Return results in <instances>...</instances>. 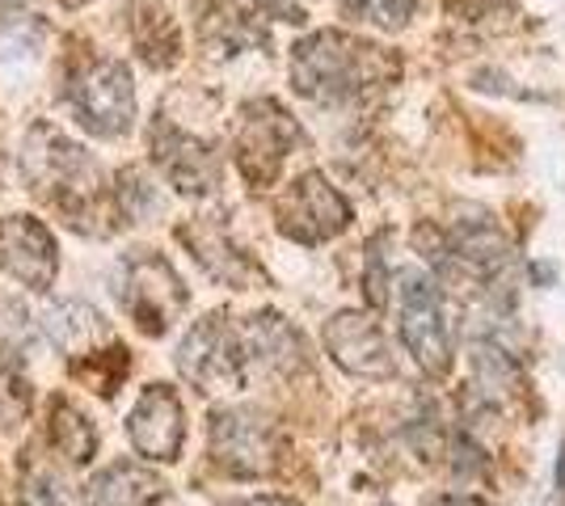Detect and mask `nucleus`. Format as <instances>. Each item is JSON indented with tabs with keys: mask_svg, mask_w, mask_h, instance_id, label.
<instances>
[{
	"mask_svg": "<svg viewBox=\"0 0 565 506\" xmlns=\"http://www.w3.org/2000/svg\"><path fill=\"white\" fill-rule=\"evenodd\" d=\"M122 309L136 316L143 334L161 337L186 309V288L161 254H136L122 262Z\"/></svg>",
	"mask_w": 565,
	"mask_h": 506,
	"instance_id": "20e7f679",
	"label": "nucleus"
},
{
	"mask_svg": "<svg viewBox=\"0 0 565 506\" xmlns=\"http://www.w3.org/2000/svg\"><path fill=\"white\" fill-rule=\"evenodd\" d=\"M127 372H131V355H127V346H106V351H97V355H81V359L72 363V376L81 380V385H89L97 397H115L118 385L127 380Z\"/></svg>",
	"mask_w": 565,
	"mask_h": 506,
	"instance_id": "a211bd4d",
	"label": "nucleus"
},
{
	"mask_svg": "<svg viewBox=\"0 0 565 506\" xmlns=\"http://www.w3.org/2000/svg\"><path fill=\"white\" fill-rule=\"evenodd\" d=\"M351 224V203L330 186L326 173H305L279 203V228L291 241H330Z\"/></svg>",
	"mask_w": 565,
	"mask_h": 506,
	"instance_id": "6e6552de",
	"label": "nucleus"
},
{
	"mask_svg": "<svg viewBox=\"0 0 565 506\" xmlns=\"http://www.w3.org/2000/svg\"><path fill=\"white\" fill-rule=\"evenodd\" d=\"M131 443L140 448V456L148 460H178L182 439H186V410L178 401V392L166 385H152L140 397V406L127 422Z\"/></svg>",
	"mask_w": 565,
	"mask_h": 506,
	"instance_id": "f8f14e48",
	"label": "nucleus"
},
{
	"mask_svg": "<svg viewBox=\"0 0 565 506\" xmlns=\"http://www.w3.org/2000/svg\"><path fill=\"white\" fill-rule=\"evenodd\" d=\"M0 270L18 279L30 291H47L60 270V249L47 224L34 216H9L0 219Z\"/></svg>",
	"mask_w": 565,
	"mask_h": 506,
	"instance_id": "9d476101",
	"label": "nucleus"
},
{
	"mask_svg": "<svg viewBox=\"0 0 565 506\" xmlns=\"http://www.w3.org/2000/svg\"><path fill=\"white\" fill-rule=\"evenodd\" d=\"M178 372L203 392L236 388L245 376V355L236 351V337L220 316H203L178 346Z\"/></svg>",
	"mask_w": 565,
	"mask_h": 506,
	"instance_id": "1a4fd4ad",
	"label": "nucleus"
},
{
	"mask_svg": "<svg viewBox=\"0 0 565 506\" xmlns=\"http://www.w3.org/2000/svg\"><path fill=\"white\" fill-rule=\"evenodd\" d=\"M266 18H279V22H291V25H300L305 22V9L296 4V0H254Z\"/></svg>",
	"mask_w": 565,
	"mask_h": 506,
	"instance_id": "bb28decb",
	"label": "nucleus"
},
{
	"mask_svg": "<svg viewBox=\"0 0 565 506\" xmlns=\"http://www.w3.org/2000/svg\"><path fill=\"white\" fill-rule=\"evenodd\" d=\"M435 506H486L481 498H472V494H448V498H439Z\"/></svg>",
	"mask_w": 565,
	"mask_h": 506,
	"instance_id": "cd10ccee",
	"label": "nucleus"
},
{
	"mask_svg": "<svg viewBox=\"0 0 565 506\" xmlns=\"http://www.w3.org/2000/svg\"><path fill=\"white\" fill-rule=\"evenodd\" d=\"M118 198H127L131 216H143L148 207H157V198H152V191H140V169H127V173H122V186H118Z\"/></svg>",
	"mask_w": 565,
	"mask_h": 506,
	"instance_id": "a878e982",
	"label": "nucleus"
},
{
	"mask_svg": "<svg viewBox=\"0 0 565 506\" xmlns=\"http://www.w3.org/2000/svg\"><path fill=\"white\" fill-rule=\"evenodd\" d=\"M245 355H254L266 367H291L300 355V337L291 334V325H282L275 313H262L245 325Z\"/></svg>",
	"mask_w": 565,
	"mask_h": 506,
	"instance_id": "dca6fc26",
	"label": "nucleus"
},
{
	"mask_svg": "<svg viewBox=\"0 0 565 506\" xmlns=\"http://www.w3.org/2000/svg\"><path fill=\"white\" fill-rule=\"evenodd\" d=\"M397 316H401V342L418 359L423 372L444 376L451 367V342L439 309V291L423 270H401L397 274Z\"/></svg>",
	"mask_w": 565,
	"mask_h": 506,
	"instance_id": "7ed1b4c3",
	"label": "nucleus"
},
{
	"mask_svg": "<svg viewBox=\"0 0 565 506\" xmlns=\"http://www.w3.org/2000/svg\"><path fill=\"white\" fill-rule=\"evenodd\" d=\"M72 110H76L81 127L102 140L127 136L131 119H136V85H131L127 64H118V60L94 64L72 89Z\"/></svg>",
	"mask_w": 565,
	"mask_h": 506,
	"instance_id": "423d86ee",
	"label": "nucleus"
},
{
	"mask_svg": "<svg viewBox=\"0 0 565 506\" xmlns=\"http://www.w3.org/2000/svg\"><path fill=\"white\" fill-rule=\"evenodd\" d=\"M18 503L22 506H72V494L60 485L55 473L47 469H39V464H30L22 477V494H18Z\"/></svg>",
	"mask_w": 565,
	"mask_h": 506,
	"instance_id": "b1692460",
	"label": "nucleus"
},
{
	"mask_svg": "<svg viewBox=\"0 0 565 506\" xmlns=\"http://www.w3.org/2000/svg\"><path fill=\"white\" fill-rule=\"evenodd\" d=\"M30 346V321L25 309L13 304L9 295H0V355H22Z\"/></svg>",
	"mask_w": 565,
	"mask_h": 506,
	"instance_id": "393cba45",
	"label": "nucleus"
},
{
	"mask_svg": "<svg viewBox=\"0 0 565 506\" xmlns=\"http://www.w3.org/2000/svg\"><path fill=\"white\" fill-rule=\"evenodd\" d=\"M178 241L194 254V262L203 266L212 279L220 283H233V288H249V283H262V270L254 258H245L228 237L224 228H215L212 219H190L178 228Z\"/></svg>",
	"mask_w": 565,
	"mask_h": 506,
	"instance_id": "4468645a",
	"label": "nucleus"
},
{
	"mask_svg": "<svg viewBox=\"0 0 565 506\" xmlns=\"http://www.w3.org/2000/svg\"><path fill=\"white\" fill-rule=\"evenodd\" d=\"M236 506H300L291 498H249V503H236Z\"/></svg>",
	"mask_w": 565,
	"mask_h": 506,
	"instance_id": "c85d7f7f",
	"label": "nucleus"
},
{
	"mask_svg": "<svg viewBox=\"0 0 565 506\" xmlns=\"http://www.w3.org/2000/svg\"><path fill=\"white\" fill-rule=\"evenodd\" d=\"M136 39L143 47V60L152 64H173V51H178V30L166 13H143L140 25H136Z\"/></svg>",
	"mask_w": 565,
	"mask_h": 506,
	"instance_id": "412c9836",
	"label": "nucleus"
},
{
	"mask_svg": "<svg viewBox=\"0 0 565 506\" xmlns=\"http://www.w3.org/2000/svg\"><path fill=\"white\" fill-rule=\"evenodd\" d=\"M397 73V64L372 43L347 39L338 30L312 34L291 51V85L296 94L317 101H347L367 85H384Z\"/></svg>",
	"mask_w": 565,
	"mask_h": 506,
	"instance_id": "f257e3e1",
	"label": "nucleus"
},
{
	"mask_svg": "<svg viewBox=\"0 0 565 506\" xmlns=\"http://www.w3.org/2000/svg\"><path fill=\"white\" fill-rule=\"evenodd\" d=\"M296 140H300V127H296V119L282 110L279 101L262 97L254 106H245L241 127H236V161H241V173L254 186H270L279 177L282 161H287V152H291Z\"/></svg>",
	"mask_w": 565,
	"mask_h": 506,
	"instance_id": "39448f33",
	"label": "nucleus"
},
{
	"mask_svg": "<svg viewBox=\"0 0 565 506\" xmlns=\"http://www.w3.org/2000/svg\"><path fill=\"white\" fill-rule=\"evenodd\" d=\"M47 334L64 346V351H85L94 337H102V316L81 304V300H68V304H55L47 313Z\"/></svg>",
	"mask_w": 565,
	"mask_h": 506,
	"instance_id": "6ab92c4d",
	"label": "nucleus"
},
{
	"mask_svg": "<svg viewBox=\"0 0 565 506\" xmlns=\"http://www.w3.org/2000/svg\"><path fill=\"white\" fill-rule=\"evenodd\" d=\"M39 34H43V25L39 18L25 9L22 0H0V55H22V51H34L39 43Z\"/></svg>",
	"mask_w": 565,
	"mask_h": 506,
	"instance_id": "aec40b11",
	"label": "nucleus"
},
{
	"mask_svg": "<svg viewBox=\"0 0 565 506\" xmlns=\"http://www.w3.org/2000/svg\"><path fill=\"white\" fill-rule=\"evenodd\" d=\"M212 460L233 477H266L279 469V434L249 410L212 413Z\"/></svg>",
	"mask_w": 565,
	"mask_h": 506,
	"instance_id": "0eeeda50",
	"label": "nucleus"
},
{
	"mask_svg": "<svg viewBox=\"0 0 565 506\" xmlns=\"http://www.w3.org/2000/svg\"><path fill=\"white\" fill-rule=\"evenodd\" d=\"M152 148H157V161L166 169V177L173 182L178 194H212L220 186V157L212 152V144L194 140L186 131H169L166 122L152 131Z\"/></svg>",
	"mask_w": 565,
	"mask_h": 506,
	"instance_id": "ddd939ff",
	"label": "nucleus"
},
{
	"mask_svg": "<svg viewBox=\"0 0 565 506\" xmlns=\"http://www.w3.org/2000/svg\"><path fill=\"white\" fill-rule=\"evenodd\" d=\"M51 448L64 460H72V464H85V460L94 456V448H97L94 427H89V418L76 410V406H68V401H55V406H51Z\"/></svg>",
	"mask_w": 565,
	"mask_h": 506,
	"instance_id": "f3484780",
	"label": "nucleus"
},
{
	"mask_svg": "<svg viewBox=\"0 0 565 506\" xmlns=\"http://www.w3.org/2000/svg\"><path fill=\"white\" fill-rule=\"evenodd\" d=\"M326 346L338 367H347L351 376H367V380H384L393 376V351L388 337L367 313H338L326 325Z\"/></svg>",
	"mask_w": 565,
	"mask_h": 506,
	"instance_id": "9b49d317",
	"label": "nucleus"
},
{
	"mask_svg": "<svg viewBox=\"0 0 565 506\" xmlns=\"http://www.w3.org/2000/svg\"><path fill=\"white\" fill-rule=\"evenodd\" d=\"M60 4H68V9H76V4H85V0H60Z\"/></svg>",
	"mask_w": 565,
	"mask_h": 506,
	"instance_id": "c756f323",
	"label": "nucleus"
},
{
	"mask_svg": "<svg viewBox=\"0 0 565 506\" xmlns=\"http://www.w3.org/2000/svg\"><path fill=\"white\" fill-rule=\"evenodd\" d=\"M342 4H347V13L359 18V22L384 25V30H401V25L409 22V13H414L418 0H342Z\"/></svg>",
	"mask_w": 565,
	"mask_h": 506,
	"instance_id": "5701e85b",
	"label": "nucleus"
},
{
	"mask_svg": "<svg viewBox=\"0 0 565 506\" xmlns=\"http://www.w3.org/2000/svg\"><path fill=\"white\" fill-rule=\"evenodd\" d=\"M203 39L215 43L224 55H233V51H241L245 43H254L258 34L249 30V22L236 13L233 4H224V18H220V22H215V18H203Z\"/></svg>",
	"mask_w": 565,
	"mask_h": 506,
	"instance_id": "4be33fe9",
	"label": "nucleus"
},
{
	"mask_svg": "<svg viewBox=\"0 0 565 506\" xmlns=\"http://www.w3.org/2000/svg\"><path fill=\"white\" fill-rule=\"evenodd\" d=\"M25 182L34 186V194L51 198L60 212H68V224H85L94 216L97 203V169L85 157V148H76L72 140H64L55 127H34L25 136L22 152Z\"/></svg>",
	"mask_w": 565,
	"mask_h": 506,
	"instance_id": "f03ea898",
	"label": "nucleus"
},
{
	"mask_svg": "<svg viewBox=\"0 0 565 506\" xmlns=\"http://www.w3.org/2000/svg\"><path fill=\"white\" fill-rule=\"evenodd\" d=\"M166 498V482L136 460L110 464L94 485H89V503L94 506H157Z\"/></svg>",
	"mask_w": 565,
	"mask_h": 506,
	"instance_id": "2eb2a0df",
	"label": "nucleus"
}]
</instances>
